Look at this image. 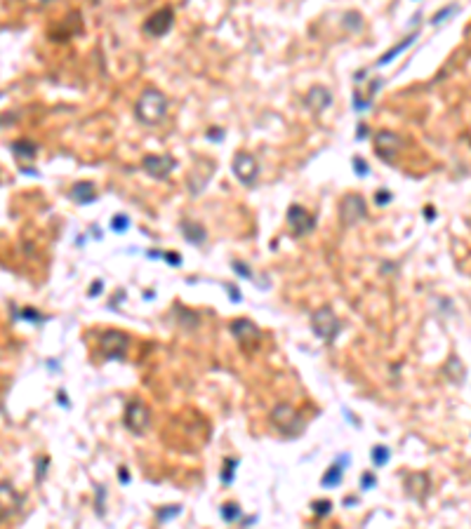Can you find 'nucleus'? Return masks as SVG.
I'll use <instances>...</instances> for the list:
<instances>
[{
	"label": "nucleus",
	"mask_w": 471,
	"mask_h": 529,
	"mask_svg": "<svg viewBox=\"0 0 471 529\" xmlns=\"http://www.w3.org/2000/svg\"><path fill=\"white\" fill-rule=\"evenodd\" d=\"M311 327H314V332L318 334L325 344H330V341L337 339V334H339V329H341V322L337 320L335 311H332L330 306H323V308L314 311V315H311Z\"/></svg>",
	"instance_id": "2"
},
{
	"label": "nucleus",
	"mask_w": 471,
	"mask_h": 529,
	"mask_svg": "<svg viewBox=\"0 0 471 529\" xmlns=\"http://www.w3.org/2000/svg\"><path fill=\"white\" fill-rule=\"evenodd\" d=\"M287 221H290V228H292L294 235H304L314 228V217L309 214L302 205H290L287 210Z\"/></svg>",
	"instance_id": "7"
},
{
	"label": "nucleus",
	"mask_w": 471,
	"mask_h": 529,
	"mask_svg": "<svg viewBox=\"0 0 471 529\" xmlns=\"http://www.w3.org/2000/svg\"><path fill=\"white\" fill-rule=\"evenodd\" d=\"M363 485H365V487H372V485H375V477H372V475H363Z\"/></svg>",
	"instance_id": "24"
},
{
	"label": "nucleus",
	"mask_w": 471,
	"mask_h": 529,
	"mask_svg": "<svg viewBox=\"0 0 471 529\" xmlns=\"http://www.w3.org/2000/svg\"><path fill=\"white\" fill-rule=\"evenodd\" d=\"M401 146H403V139L398 134H394V132H377L375 134V151L379 153V158H384V160H394V156H396L398 151H401Z\"/></svg>",
	"instance_id": "6"
},
{
	"label": "nucleus",
	"mask_w": 471,
	"mask_h": 529,
	"mask_svg": "<svg viewBox=\"0 0 471 529\" xmlns=\"http://www.w3.org/2000/svg\"><path fill=\"white\" fill-rule=\"evenodd\" d=\"M149 421H151V414L146 409V405L142 402H130L127 409H125V426L130 428L132 433H144L149 428Z\"/></svg>",
	"instance_id": "5"
},
{
	"label": "nucleus",
	"mask_w": 471,
	"mask_h": 529,
	"mask_svg": "<svg viewBox=\"0 0 471 529\" xmlns=\"http://www.w3.org/2000/svg\"><path fill=\"white\" fill-rule=\"evenodd\" d=\"M365 214H368V210H365V200H363L361 196L344 198V203H341V221H344V224L354 226L356 221L365 219Z\"/></svg>",
	"instance_id": "8"
},
{
	"label": "nucleus",
	"mask_w": 471,
	"mask_h": 529,
	"mask_svg": "<svg viewBox=\"0 0 471 529\" xmlns=\"http://www.w3.org/2000/svg\"><path fill=\"white\" fill-rule=\"evenodd\" d=\"M170 26H172V10H160V12H156V14H151V19H146V24H144V31L146 33H151V35H165L167 31H170Z\"/></svg>",
	"instance_id": "11"
},
{
	"label": "nucleus",
	"mask_w": 471,
	"mask_h": 529,
	"mask_svg": "<svg viewBox=\"0 0 471 529\" xmlns=\"http://www.w3.org/2000/svg\"><path fill=\"white\" fill-rule=\"evenodd\" d=\"M125 348H127V334L111 329L102 336V351L106 358H123Z\"/></svg>",
	"instance_id": "9"
},
{
	"label": "nucleus",
	"mask_w": 471,
	"mask_h": 529,
	"mask_svg": "<svg viewBox=\"0 0 471 529\" xmlns=\"http://www.w3.org/2000/svg\"><path fill=\"white\" fill-rule=\"evenodd\" d=\"M372 461H375L377 466H384V463L389 461V449H387V447H375V449H372Z\"/></svg>",
	"instance_id": "18"
},
{
	"label": "nucleus",
	"mask_w": 471,
	"mask_h": 529,
	"mask_svg": "<svg viewBox=\"0 0 471 529\" xmlns=\"http://www.w3.org/2000/svg\"><path fill=\"white\" fill-rule=\"evenodd\" d=\"M144 170L156 179H165L175 170V160L170 156H146L144 158Z\"/></svg>",
	"instance_id": "10"
},
{
	"label": "nucleus",
	"mask_w": 471,
	"mask_h": 529,
	"mask_svg": "<svg viewBox=\"0 0 471 529\" xmlns=\"http://www.w3.org/2000/svg\"><path fill=\"white\" fill-rule=\"evenodd\" d=\"M415 38H417V35H410V38H405L403 42H398V45H396V47H394V50H389V52H384V57H382V59H379V64H389L391 59H396V55H401V52H403V50L408 47V45H412V42H415Z\"/></svg>",
	"instance_id": "16"
},
{
	"label": "nucleus",
	"mask_w": 471,
	"mask_h": 529,
	"mask_svg": "<svg viewBox=\"0 0 471 529\" xmlns=\"http://www.w3.org/2000/svg\"><path fill=\"white\" fill-rule=\"evenodd\" d=\"M314 508H316V513H318V515H325V513H330L332 503H330V501H316Z\"/></svg>",
	"instance_id": "20"
},
{
	"label": "nucleus",
	"mask_w": 471,
	"mask_h": 529,
	"mask_svg": "<svg viewBox=\"0 0 471 529\" xmlns=\"http://www.w3.org/2000/svg\"><path fill=\"white\" fill-rule=\"evenodd\" d=\"M233 174L238 176V179L245 183V186H252V183L257 181V174H260V165H257V160H254L252 153H247V151H240L238 156L233 158Z\"/></svg>",
	"instance_id": "4"
},
{
	"label": "nucleus",
	"mask_w": 471,
	"mask_h": 529,
	"mask_svg": "<svg viewBox=\"0 0 471 529\" xmlns=\"http://www.w3.org/2000/svg\"><path fill=\"white\" fill-rule=\"evenodd\" d=\"M271 419H273V423H276V426H278L283 433H287V435L299 433V430H302V419H299V414H297V409H294L292 405L280 402L278 407H273Z\"/></svg>",
	"instance_id": "3"
},
{
	"label": "nucleus",
	"mask_w": 471,
	"mask_h": 529,
	"mask_svg": "<svg viewBox=\"0 0 471 529\" xmlns=\"http://www.w3.org/2000/svg\"><path fill=\"white\" fill-rule=\"evenodd\" d=\"M341 480V468L339 466H332V468H328V473H325V477H323V485L325 487H332V485H337V482Z\"/></svg>",
	"instance_id": "17"
},
{
	"label": "nucleus",
	"mask_w": 471,
	"mask_h": 529,
	"mask_svg": "<svg viewBox=\"0 0 471 529\" xmlns=\"http://www.w3.org/2000/svg\"><path fill=\"white\" fill-rule=\"evenodd\" d=\"M113 228H116V231H125V228H127V217H116L113 219Z\"/></svg>",
	"instance_id": "21"
},
{
	"label": "nucleus",
	"mask_w": 471,
	"mask_h": 529,
	"mask_svg": "<svg viewBox=\"0 0 471 529\" xmlns=\"http://www.w3.org/2000/svg\"><path fill=\"white\" fill-rule=\"evenodd\" d=\"M167 111V99L158 89H144L142 97L137 99V118L146 125H156L165 118Z\"/></svg>",
	"instance_id": "1"
},
{
	"label": "nucleus",
	"mask_w": 471,
	"mask_h": 529,
	"mask_svg": "<svg viewBox=\"0 0 471 529\" xmlns=\"http://www.w3.org/2000/svg\"><path fill=\"white\" fill-rule=\"evenodd\" d=\"M233 271H238L240 275H250V271H247L245 266H240V264H233Z\"/></svg>",
	"instance_id": "23"
},
{
	"label": "nucleus",
	"mask_w": 471,
	"mask_h": 529,
	"mask_svg": "<svg viewBox=\"0 0 471 529\" xmlns=\"http://www.w3.org/2000/svg\"><path fill=\"white\" fill-rule=\"evenodd\" d=\"M332 102V97H330V92L325 87H311L309 89V97H307V104L311 106L314 111H318L321 113L328 104Z\"/></svg>",
	"instance_id": "13"
},
{
	"label": "nucleus",
	"mask_w": 471,
	"mask_h": 529,
	"mask_svg": "<svg viewBox=\"0 0 471 529\" xmlns=\"http://www.w3.org/2000/svg\"><path fill=\"white\" fill-rule=\"evenodd\" d=\"M231 332H233V336L240 341V344H247V341H257L260 339V329L250 322V320H245V318H240V320H236L231 325Z\"/></svg>",
	"instance_id": "12"
},
{
	"label": "nucleus",
	"mask_w": 471,
	"mask_h": 529,
	"mask_svg": "<svg viewBox=\"0 0 471 529\" xmlns=\"http://www.w3.org/2000/svg\"><path fill=\"white\" fill-rule=\"evenodd\" d=\"M389 200H391L389 193H384V190H379V193H377V203H379V205H382V203H389Z\"/></svg>",
	"instance_id": "22"
},
{
	"label": "nucleus",
	"mask_w": 471,
	"mask_h": 529,
	"mask_svg": "<svg viewBox=\"0 0 471 529\" xmlns=\"http://www.w3.org/2000/svg\"><path fill=\"white\" fill-rule=\"evenodd\" d=\"M182 233H184V237L193 245H203L205 237H207L205 235V228H200L198 224H191V221H184V224H182Z\"/></svg>",
	"instance_id": "14"
},
{
	"label": "nucleus",
	"mask_w": 471,
	"mask_h": 529,
	"mask_svg": "<svg viewBox=\"0 0 471 529\" xmlns=\"http://www.w3.org/2000/svg\"><path fill=\"white\" fill-rule=\"evenodd\" d=\"M71 196H73L78 203H92V200H95V188H92V183H78V186L71 190Z\"/></svg>",
	"instance_id": "15"
},
{
	"label": "nucleus",
	"mask_w": 471,
	"mask_h": 529,
	"mask_svg": "<svg viewBox=\"0 0 471 529\" xmlns=\"http://www.w3.org/2000/svg\"><path fill=\"white\" fill-rule=\"evenodd\" d=\"M222 515H224V520L233 522V520L240 515V510H238V506H233V503H226L224 508H222Z\"/></svg>",
	"instance_id": "19"
}]
</instances>
